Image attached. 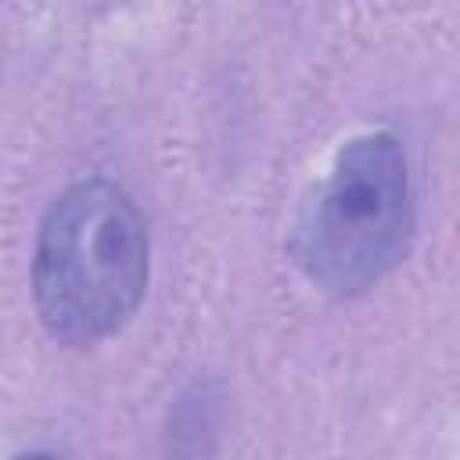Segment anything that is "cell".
Returning a JSON list of instances; mask_svg holds the SVG:
<instances>
[{
	"label": "cell",
	"mask_w": 460,
	"mask_h": 460,
	"mask_svg": "<svg viewBox=\"0 0 460 460\" xmlns=\"http://www.w3.org/2000/svg\"><path fill=\"white\" fill-rule=\"evenodd\" d=\"M147 284V234L133 201L104 183H75L43 219L32 291L43 327L68 345L119 331Z\"/></svg>",
	"instance_id": "6da1fadb"
},
{
	"label": "cell",
	"mask_w": 460,
	"mask_h": 460,
	"mask_svg": "<svg viewBox=\"0 0 460 460\" xmlns=\"http://www.w3.org/2000/svg\"><path fill=\"white\" fill-rule=\"evenodd\" d=\"M413 208L399 144L359 137L334 158L295 234V255L331 295H356L381 280L410 244Z\"/></svg>",
	"instance_id": "7a4b0ae2"
},
{
	"label": "cell",
	"mask_w": 460,
	"mask_h": 460,
	"mask_svg": "<svg viewBox=\"0 0 460 460\" xmlns=\"http://www.w3.org/2000/svg\"><path fill=\"white\" fill-rule=\"evenodd\" d=\"M18 460H54V456H18Z\"/></svg>",
	"instance_id": "3957f363"
}]
</instances>
